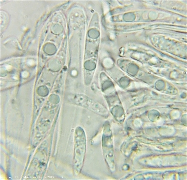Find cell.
Returning <instances> with one entry per match:
<instances>
[{
  "label": "cell",
  "mask_w": 187,
  "mask_h": 180,
  "mask_svg": "<svg viewBox=\"0 0 187 180\" xmlns=\"http://www.w3.org/2000/svg\"><path fill=\"white\" fill-rule=\"evenodd\" d=\"M67 101L71 104L83 107L96 113L104 114L106 112L105 109L100 104L85 97L70 98Z\"/></svg>",
  "instance_id": "cell-1"
}]
</instances>
